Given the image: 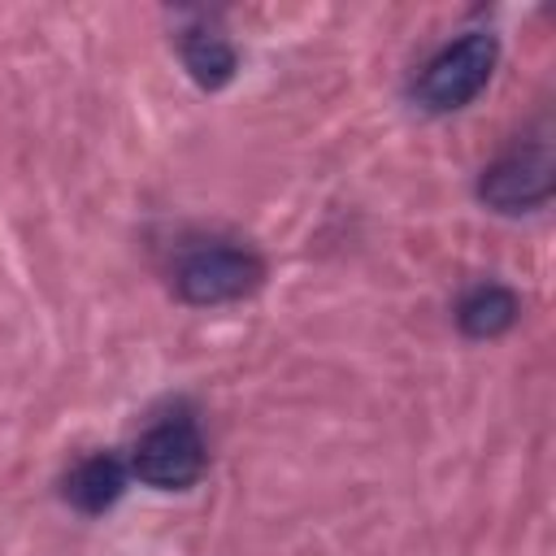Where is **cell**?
I'll return each mask as SVG.
<instances>
[{
  "instance_id": "cell-3",
  "label": "cell",
  "mask_w": 556,
  "mask_h": 556,
  "mask_svg": "<svg viewBox=\"0 0 556 556\" xmlns=\"http://www.w3.org/2000/svg\"><path fill=\"white\" fill-rule=\"evenodd\" d=\"M204 469H208V447L191 417L156 421L152 430L139 434L130 452V473L156 491H187L204 478Z\"/></svg>"
},
{
  "instance_id": "cell-7",
  "label": "cell",
  "mask_w": 556,
  "mask_h": 556,
  "mask_svg": "<svg viewBox=\"0 0 556 556\" xmlns=\"http://www.w3.org/2000/svg\"><path fill=\"white\" fill-rule=\"evenodd\" d=\"M517 317H521V300L504 282H478L456 304V326L465 339H500L517 326Z\"/></svg>"
},
{
  "instance_id": "cell-4",
  "label": "cell",
  "mask_w": 556,
  "mask_h": 556,
  "mask_svg": "<svg viewBox=\"0 0 556 556\" xmlns=\"http://www.w3.org/2000/svg\"><path fill=\"white\" fill-rule=\"evenodd\" d=\"M556 191V169H552V156L543 143L534 148H517L500 161H491L478 178V200L495 213H530V208H543Z\"/></svg>"
},
{
  "instance_id": "cell-2",
  "label": "cell",
  "mask_w": 556,
  "mask_h": 556,
  "mask_svg": "<svg viewBox=\"0 0 556 556\" xmlns=\"http://www.w3.org/2000/svg\"><path fill=\"white\" fill-rule=\"evenodd\" d=\"M261 282H265V261L252 248H235V243L191 248L174 265V291H178V300H187L195 308L248 300Z\"/></svg>"
},
{
  "instance_id": "cell-5",
  "label": "cell",
  "mask_w": 556,
  "mask_h": 556,
  "mask_svg": "<svg viewBox=\"0 0 556 556\" xmlns=\"http://www.w3.org/2000/svg\"><path fill=\"white\" fill-rule=\"evenodd\" d=\"M126 491V465L113 456V452H96V456H83L65 478H61V495L70 508L78 513H104L122 500Z\"/></svg>"
},
{
  "instance_id": "cell-6",
  "label": "cell",
  "mask_w": 556,
  "mask_h": 556,
  "mask_svg": "<svg viewBox=\"0 0 556 556\" xmlns=\"http://www.w3.org/2000/svg\"><path fill=\"white\" fill-rule=\"evenodd\" d=\"M178 52H182V65L187 74L204 87V91H222L235 70H239V52L235 43L213 26V22H195L178 35Z\"/></svg>"
},
{
  "instance_id": "cell-1",
  "label": "cell",
  "mask_w": 556,
  "mask_h": 556,
  "mask_svg": "<svg viewBox=\"0 0 556 556\" xmlns=\"http://www.w3.org/2000/svg\"><path fill=\"white\" fill-rule=\"evenodd\" d=\"M495 61H500V39L491 30H465L426 61V70L413 83V100L426 113H456L469 100H478V91L495 74Z\"/></svg>"
}]
</instances>
